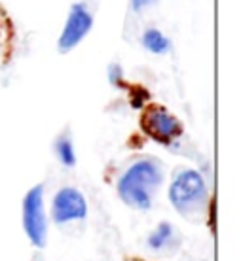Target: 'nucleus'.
Masks as SVG:
<instances>
[{"label":"nucleus","mask_w":243,"mask_h":261,"mask_svg":"<svg viewBox=\"0 0 243 261\" xmlns=\"http://www.w3.org/2000/svg\"><path fill=\"white\" fill-rule=\"evenodd\" d=\"M162 182V165L156 159H139L120 178L118 195L131 208L148 210Z\"/></svg>","instance_id":"nucleus-1"},{"label":"nucleus","mask_w":243,"mask_h":261,"mask_svg":"<svg viewBox=\"0 0 243 261\" xmlns=\"http://www.w3.org/2000/svg\"><path fill=\"white\" fill-rule=\"evenodd\" d=\"M207 184L202 172L194 169L181 170L169 188V201L173 208L184 216H200L207 204Z\"/></svg>","instance_id":"nucleus-2"},{"label":"nucleus","mask_w":243,"mask_h":261,"mask_svg":"<svg viewBox=\"0 0 243 261\" xmlns=\"http://www.w3.org/2000/svg\"><path fill=\"white\" fill-rule=\"evenodd\" d=\"M23 229L27 239L36 248H44L48 241V220L44 210V186L38 184L27 191L23 199Z\"/></svg>","instance_id":"nucleus-3"},{"label":"nucleus","mask_w":243,"mask_h":261,"mask_svg":"<svg viewBox=\"0 0 243 261\" xmlns=\"http://www.w3.org/2000/svg\"><path fill=\"white\" fill-rule=\"evenodd\" d=\"M93 27V15L84 4H73L71 13L67 17L65 29L61 33L59 40H57V49L61 53H67L74 49L80 42L85 38V34L92 31Z\"/></svg>","instance_id":"nucleus-4"},{"label":"nucleus","mask_w":243,"mask_h":261,"mask_svg":"<svg viewBox=\"0 0 243 261\" xmlns=\"http://www.w3.org/2000/svg\"><path fill=\"white\" fill-rule=\"evenodd\" d=\"M52 216L55 223L80 222L87 216V202L84 193L76 188H61L52 202Z\"/></svg>","instance_id":"nucleus-5"},{"label":"nucleus","mask_w":243,"mask_h":261,"mask_svg":"<svg viewBox=\"0 0 243 261\" xmlns=\"http://www.w3.org/2000/svg\"><path fill=\"white\" fill-rule=\"evenodd\" d=\"M145 130L160 142H171L183 135V125L173 114H169L164 108H152L143 118Z\"/></svg>","instance_id":"nucleus-6"},{"label":"nucleus","mask_w":243,"mask_h":261,"mask_svg":"<svg viewBox=\"0 0 243 261\" xmlns=\"http://www.w3.org/2000/svg\"><path fill=\"white\" fill-rule=\"evenodd\" d=\"M143 46L150 53L162 55V53H167L171 49V42L169 38H165L164 33H160L158 29H148L143 34Z\"/></svg>","instance_id":"nucleus-7"},{"label":"nucleus","mask_w":243,"mask_h":261,"mask_svg":"<svg viewBox=\"0 0 243 261\" xmlns=\"http://www.w3.org/2000/svg\"><path fill=\"white\" fill-rule=\"evenodd\" d=\"M173 239V225L167 222L160 223L158 227L148 235V246L152 250H162L164 246H167Z\"/></svg>","instance_id":"nucleus-8"},{"label":"nucleus","mask_w":243,"mask_h":261,"mask_svg":"<svg viewBox=\"0 0 243 261\" xmlns=\"http://www.w3.org/2000/svg\"><path fill=\"white\" fill-rule=\"evenodd\" d=\"M55 153H57V159L65 167H74V163H76V153H74V146L71 142V138L67 137L57 138V142H55Z\"/></svg>","instance_id":"nucleus-9"},{"label":"nucleus","mask_w":243,"mask_h":261,"mask_svg":"<svg viewBox=\"0 0 243 261\" xmlns=\"http://www.w3.org/2000/svg\"><path fill=\"white\" fill-rule=\"evenodd\" d=\"M122 78H124V70L120 65H111L108 66V80H111L112 85H120L122 84Z\"/></svg>","instance_id":"nucleus-10"},{"label":"nucleus","mask_w":243,"mask_h":261,"mask_svg":"<svg viewBox=\"0 0 243 261\" xmlns=\"http://www.w3.org/2000/svg\"><path fill=\"white\" fill-rule=\"evenodd\" d=\"M156 2H158V0H131V8L135 12H141V10L152 6V4H156Z\"/></svg>","instance_id":"nucleus-11"}]
</instances>
